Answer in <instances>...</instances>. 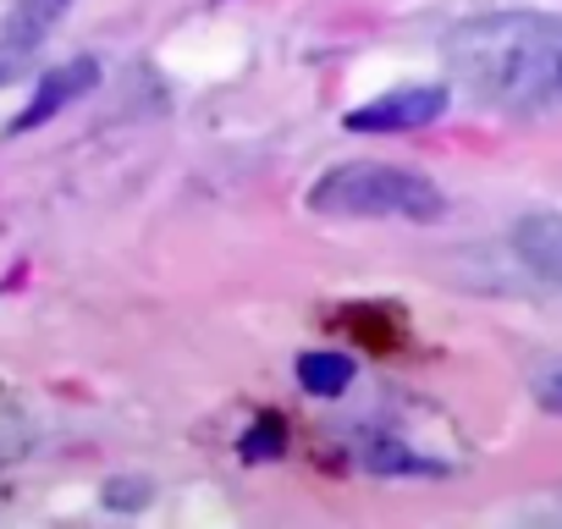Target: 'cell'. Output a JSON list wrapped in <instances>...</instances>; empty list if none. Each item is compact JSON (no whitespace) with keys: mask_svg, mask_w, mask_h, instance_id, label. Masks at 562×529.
Segmentation results:
<instances>
[{"mask_svg":"<svg viewBox=\"0 0 562 529\" xmlns=\"http://www.w3.org/2000/svg\"><path fill=\"white\" fill-rule=\"evenodd\" d=\"M447 67L502 111L562 105V18L496 12L447 34Z\"/></svg>","mask_w":562,"mask_h":529,"instance_id":"6da1fadb","label":"cell"},{"mask_svg":"<svg viewBox=\"0 0 562 529\" xmlns=\"http://www.w3.org/2000/svg\"><path fill=\"white\" fill-rule=\"evenodd\" d=\"M310 210L315 215H337V221H436L447 210V193L408 171V166H386V160H348L331 166L326 177H315L310 188Z\"/></svg>","mask_w":562,"mask_h":529,"instance_id":"7a4b0ae2","label":"cell"},{"mask_svg":"<svg viewBox=\"0 0 562 529\" xmlns=\"http://www.w3.org/2000/svg\"><path fill=\"white\" fill-rule=\"evenodd\" d=\"M452 94L441 83H408V89H392L359 111L342 116L348 133H414V127H430L436 116H447Z\"/></svg>","mask_w":562,"mask_h":529,"instance_id":"3957f363","label":"cell"},{"mask_svg":"<svg viewBox=\"0 0 562 529\" xmlns=\"http://www.w3.org/2000/svg\"><path fill=\"white\" fill-rule=\"evenodd\" d=\"M72 12V0H18L12 18L0 23V83H12L56 34V23Z\"/></svg>","mask_w":562,"mask_h":529,"instance_id":"277c9868","label":"cell"},{"mask_svg":"<svg viewBox=\"0 0 562 529\" xmlns=\"http://www.w3.org/2000/svg\"><path fill=\"white\" fill-rule=\"evenodd\" d=\"M100 83V61L94 56H78V61H61L56 72H45L40 78V89H34V100L23 105V116L7 127V133H34V127H45V122H56L72 100H83L89 89Z\"/></svg>","mask_w":562,"mask_h":529,"instance_id":"5b68a950","label":"cell"},{"mask_svg":"<svg viewBox=\"0 0 562 529\" xmlns=\"http://www.w3.org/2000/svg\"><path fill=\"white\" fill-rule=\"evenodd\" d=\"M513 248H518V259L529 264V277L562 288V215H551V210L524 215V221L513 226Z\"/></svg>","mask_w":562,"mask_h":529,"instance_id":"8992f818","label":"cell"},{"mask_svg":"<svg viewBox=\"0 0 562 529\" xmlns=\"http://www.w3.org/2000/svg\"><path fill=\"white\" fill-rule=\"evenodd\" d=\"M348 381H353V359H348V353L321 348V353H304V359H299V386H304L310 397H342Z\"/></svg>","mask_w":562,"mask_h":529,"instance_id":"52a82bcc","label":"cell"},{"mask_svg":"<svg viewBox=\"0 0 562 529\" xmlns=\"http://www.w3.org/2000/svg\"><path fill=\"white\" fill-rule=\"evenodd\" d=\"M364 469L370 474H441L436 458H414L403 441H370L364 447Z\"/></svg>","mask_w":562,"mask_h":529,"instance_id":"ba28073f","label":"cell"},{"mask_svg":"<svg viewBox=\"0 0 562 529\" xmlns=\"http://www.w3.org/2000/svg\"><path fill=\"white\" fill-rule=\"evenodd\" d=\"M529 397H535L546 414H562V353H551V359H540V364L529 370Z\"/></svg>","mask_w":562,"mask_h":529,"instance_id":"9c48e42d","label":"cell"},{"mask_svg":"<svg viewBox=\"0 0 562 529\" xmlns=\"http://www.w3.org/2000/svg\"><path fill=\"white\" fill-rule=\"evenodd\" d=\"M237 452H243L248 463H270V458H281V419H276V414H265L259 425H248Z\"/></svg>","mask_w":562,"mask_h":529,"instance_id":"30bf717a","label":"cell"},{"mask_svg":"<svg viewBox=\"0 0 562 529\" xmlns=\"http://www.w3.org/2000/svg\"><path fill=\"white\" fill-rule=\"evenodd\" d=\"M29 447H34V430H29V419H23V414H12V408H0V463L23 458Z\"/></svg>","mask_w":562,"mask_h":529,"instance_id":"8fae6325","label":"cell"},{"mask_svg":"<svg viewBox=\"0 0 562 529\" xmlns=\"http://www.w3.org/2000/svg\"><path fill=\"white\" fill-rule=\"evenodd\" d=\"M144 496H149V491H122V480H111V491H105V502H111V507H138Z\"/></svg>","mask_w":562,"mask_h":529,"instance_id":"7c38bea8","label":"cell"}]
</instances>
